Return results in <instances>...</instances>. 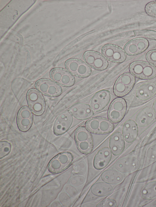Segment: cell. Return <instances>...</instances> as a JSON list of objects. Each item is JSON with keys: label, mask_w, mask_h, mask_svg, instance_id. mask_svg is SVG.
Returning <instances> with one entry per match:
<instances>
[{"label": "cell", "mask_w": 156, "mask_h": 207, "mask_svg": "<svg viewBox=\"0 0 156 207\" xmlns=\"http://www.w3.org/2000/svg\"><path fill=\"white\" fill-rule=\"evenodd\" d=\"M75 139L77 147L79 151L84 154L90 153L93 147L92 135L89 130L85 127H78L75 133Z\"/></svg>", "instance_id": "1"}, {"label": "cell", "mask_w": 156, "mask_h": 207, "mask_svg": "<svg viewBox=\"0 0 156 207\" xmlns=\"http://www.w3.org/2000/svg\"><path fill=\"white\" fill-rule=\"evenodd\" d=\"M73 159L72 154L68 152H62L53 157L50 161L48 168L51 173H59L67 168Z\"/></svg>", "instance_id": "2"}, {"label": "cell", "mask_w": 156, "mask_h": 207, "mask_svg": "<svg viewBox=\"0 0 156 207\" xmlns=\"http://www.w3.org/2000/svg\"><path fill=\"white\" fill-rule=\"evenodd\" d=\"M87 128L92 133L105 134L113 131L114 126L112 122L103 117H95L90 119L85 124Z\"/></svg>", "instance_id": "3"}, {"label": "cell", "mask_w": 156, "mask_h": 207, "mask_svg": "<svg viewBox=\"0 0 156 207\" xmlns=\"http://www.w3.org/2000/svg\"><path fill=\"white\" fill-rule=\"evenodd\" d=\"M135 78L129 73H125L121 75L114 85L115 94L119 97H123L129 93L133 88L135 83Z\"/></svg>", "instance_id": "4"}, {"label": "cell", "mask_w": 156, "mask_h": 207, "mask_svg": "<svg viewBox=\"0 0 156 207\" xmlns=\"http://www.w3.org/2000/svg\"><path fill=\"white\" fill-rule=\"evenodd\" d=\"M129 70L132 74L140 79H151L156 76V68L144 62L133 63L130 66Z\"/></svg>", "instance_id": "5"}, {"label": "cell", "mask_w": 156, "mask_h": 207, "mask_svg": "<svg viewBox=\"0 0 156 207\" xmlns=\"http://www.w3.org/2000/svg\"><path fill=\"white\" fill-rule=\"evenodd\" d=\"M66 69L76 76L84 78L90 75L91 70L89 66L83 61L76 59H71L65 62Z\"/></svg>", "instance_id": "6"}, {"label": "cell", "mask_w": 156, "mask_h": 207, "mask_svg": "<svg viewBox=\"0 0 156 207\" xmlns=\"http://www.w3.org/2000/svg\"><path fill=\"white\" fill-rule=\"evenodd\" d=\"M27 99L30 109L35 114L40 115L42 114L45 109V102L39 91L34 89L29 90L27 94Z\"/></svg>", "instance_id": "7"}, {"label": "cell", "mask_w": 156, "mask_h": 207, "mask_svg": "<svg viewBox=\"0 0 156 207\" xmlns=\"http://www.w3.org/2000/svg\"><path fill=\"white\" fill-rule=\"evenodd\" d=\"M127 108L125 100L121 98L115 99L112 102L109 107L108 117L112 122L116 123L123 118Z\"/></svg>", "instance_id": "8"}, {"label": "cell", "mask_w": 156, "mask_h": 207, "mask_svg": "<svg viewBox=\"0 0 156 207\" xmlns=\"http://www.w3.org/2000/svg\"><path fill=\"white\" fill-rule=\"evenodd\" d=\"M35 85L38 91L50 97L58 96L62 91L61 87L57 83L48 79H40L36 82Z\"/></svg>", "instance_id": "9"}, {"label": "cell", "mask_w": 156, "mask_h": 207, "mask_svg": "<svg viewBox=\"0 0 156 207\" xmlns=\"http://www.w3.org/2000/svg\"><path fill=\"white\" fill-rule=\"evenodd\" d=\"M73 120V116L70 112L65 111L60 114L54 123L53 129L54 134L59 135L65 133L70 128Z\"/></svg>", "instance_id": "10"}, {"label": "cell", "mask_w": 156, "mask_h": 207, "mask_svg": "<svg viewBox=\"0 0 156 207\" xmlns=\"http://www.w3.org/2000/svg\"><path fill=\"white\" fill-rule=\"evenodd\" d=\"M83 58L87 63L92 68L99 70H104L108 66V61L100 53L93 51H88L83 55Z\"/></svg>", "instance_id": "11"}, {"label": "cell", "mask_w": 156, "mask_h": 207, "mask_svg": "<svg viewBox=\"0 0 156 207\" xmlns=\"http://www.w3.org/2000/svg\"><path fill=\"white\" fill-rule=\"evenodd\" d=\"M51 79L56 83L64 87H69L75 83V79L72 74L66 70L61 68H55L50 71Z\"/></svg>", "instance_id": "12"}, {"label": "cell", "mask_w": 156, "mask_h": 207, "mask_svg": "<svg viewBox=\"0 0 156 207\" xmlns=\"http://www.w3.org/2000/svg\"><path fill=\"white\" fill-rule=\"evenodd\" d=\"M102 54L110 61L116 63L124 62L126 58L124 51L118 46L113 44H107L101 49Z\"/></svg>", "instance_id": "13"}, {"label": "cell", "mask_w": 156, "mask_h": 207, "mask_svg": "<svg viewBox=\"0 0 156 207\" xmlns=\"http://www.w3.org/2000/svg\"><path fill=\"white\" fill-rule=\"evenodd\" d=\"M110 99V94L108 91L100 90L96 93L92 97L90 101V106L94 111L99 112L107 106Z\"/></svg>", "instance_id": "14"}, {"label": "cell", "mask_w": 156, "mask_h": 207, "mask_svg": "<svg viewBox=\"0 0 156 207\" xmlns=\"http://www.w3.org/2000/svg\"><path fill=\"white\" fill-rule=\"evenodd\" d=\"M33 118L30 109L26 106L22 107L17 116V124L20 130L23 132L27 131L31 126Z\"/></svg>", "instance_id": "15"}, {"label": "cell", "mask_w": 156, "mask_h": 207, "mask_svg": "<svg viewBox=\"0 0 156 207\" xmlns=\"http://www.w3.org/2000/svg\"><path fill=\"white\" fill-rule=\"evenodd\" d=\"M69 111L73 116L80 120L89 119L94 114L90 106L81 103H78L73 105L70 107Z\"/></svg>", "instance_id": "16"}, {"label": "cell", "mask_w": 156, "mask_h": 207, "mask_svg": "<svg viewBox=\"0 0 156 207\" xmlns=\"http://www.w3.org/2000/svg\"><path fill=\"white\" fill-rule=\"evenodd\" d=\"M149 42L144 38H137L133 39L125 46L124 50L129 55L133 56L142 52L148 47Z\"/></svg>", "instance_id": "17"}, {"label": "cell", "mask_w": 156, "mask_h": 207, "mask_svg": "<svg viewBox=\"0 0 156 207\" xmlns=\"http://www.w3.org/2000/svg\"><path fill=\"white\" fill-rule=\"evenodd\" d=\"M140 166L139 161L133 157H126L119 159L115 164L116 170L122 173L133 171L138 169Z\"/></svg>", "instance_id": "18"}, {"label": "cell", "mask_w": 156, "mask_h": 207, "mask_svg": "<svg viewBox=\"0 0 156 207\" xmlns=\"http://www.w3.org/2000/svg\"><path fill=\"white\" fill-rule=\"evenodd\" d=\"M112 153L110 148L103 147L97 152L93 161L94 168L100 170L106 167L110 162L112 158Z\"/></svg>", "instance_id": "19"}, {"label": "cell", "mask_w": 156, "mask_h": 207, "mask_svg": "<svg viewBox=\"0 0 156 207\" xmlns=\"http://www.w3.org/2000/svg\"><path fill=\"white\" fill-rule=\"evenodd\" d=\"M138 126L135 121L132 119H129L124 123L122 135L126 142L132 143L136 139L138 134Z\"/></svg>", "instance_id": "20"}, {"label": "cell", "mask_w": 156, "mask_h": 207, "mask_svg": "<svg viewBox=\"0 0 156 207\" xmlns=\"http://www.w3.org/2000/svg\"><path fill=\"white\" fill-rule=\"evenodd\" d=\"M155 114L153 108L149 107H144L136 115L135 121L140 127L146 126L154 120Z\"/></svg>", "instance_id": "21"}, {"label": "cell", "mask_w": 156, "mask_h": 207, "mask_svg": "<svg viewBox=\"0 0 156 207\" xmlns=\"http://www.w3.org/2000/svg\"><path fill=\"white\" fill-rule=\"evenodd\" d=\"M156 93V85L152 83L147 82L140 85L136 91V97L141 100L150 99Z\"/></svg>", "instance_id": "22"}, {"label": "cell", "mask_w": 156, "mask_h": 207, "mask_svg": "<svg viewBox=\"0 0 156 207\" xmlns=\"http://www.w3.org/2000/svg\"><path fill=\"white\" fill-rule=\"evenodd\" d=\"M109 147L112 153L115 156L119 155L123 152L125 147V141L120 132H115L111 136Z\"/></svg>", "instance_id": "23"}, {"label": "cell", "mask_w": 156, "mask_h": 207, "mask_svg": "<svg viewBox=\"0 0 156 207\" xmlns=\"http://www.w3.org/2000/svg\"><path fill=\"white\" fill-rule=\"evenodd\" d=\"M113 189L114 188L111 184L104 182H97L92 186L90 191L95 196L105 197L111 194Z\"/></svg>", "instance_id": "24"}, {"label": "cell", "mask_w": 156, "mask_h": 207, "mask_svg": "<svg viewBox=\"0 0 156 207\" xmlns=\"http://www.w3.org/2000/svg\"><path fill=\"white\" fill-rule=\"evenodd\" d=\"M101 177L103 182L111 185L119 184L123 179V176L121 172L114 169L104 171L101 174Z\"/></svg>", "instance_id": "25"}, {"label": "cell", "mask_w": 156, "mask_h": 207, "mask_svg": "<svg viewBox=\"0 0 156 207\" xmlns=\"http://www.w3.org/2000/svg\"><path fill=\"white\" fill-rule=\"evenodd\" d=\"M140 195L144 200H149L156 198V181L149 182L142 188Z\"/></svg>", "instance_id": "26"}, {"label": "cell", "mask_w": 156, "mask_h": 207, "mask_svg": "<svg viewBox=\"0 0 156 207\" xmlns=\"http://www.w3.org/2000/svg\"><path fill=\"white\" fill-rule=\"evenodd\" d=\"M11 145L8 142L6 141H0V158H3L8 155L11 150Z\"/></svg>", "instance_id": "27"}, {"label": "cell", "mask_w": 156, "mask_h": 207, "mask_svg": "<svg viewBox=\"0 0 156 207\" xmlns=\"http://www.w3.org/2000/svg\"><path fill=\"white\" fill-rule=\"evenodd\" d=\"M145 9L148 15L156 17V1L152 2L147 4Z\"/></svg>", "instance_id": "28"}, {"label": "cell", "mask_w": 156, "mask_h": 207, "mask_svg": "<svg viewBox=\"0 0 156 207\" xmlns=\"http://www.w3.org/2000/svg\"><path fill=\"white\" fill-rule=\"evenodd\" d=\"M116 202L115 200L107 198L100 202L96 206L98 207H116Z\"/></svg>", "instance_id": "29"}, {"label": "cell", "mask_w": 156, "mask_h": 207, "mask_svg": "<svg viewBox=\"0 0 156 207\" xmlns=\"http://www.w3.org/2000/svg\"><path fill=\"white\" fill-rule=\"evenodd\" d=\"M146 156L150 159H156V144L151 146L147 149Z\"/></svg>", "instance_id": "30"}, {"label": "cell", "mask_w": 156, "mask_h": 207, "mask_svg": "<svg viewBox=\"0 0 156 207\" xmlns=\"http://www.w3.org/2000/svg\"><path fill=\"white\" fill-rule=\"evenodd\" d=\"M85 181V178L83 176H76L71 178V183L74 186H79L83 185Z\"/></svg>", "instance_id": "31"}, {"label": "cell", "mask_w": 156, "mask_h": 207, "mask_svg": "<svg viewBox=\"0 0 156 207\" xmlns=\"http://www.w3.org/2000/svg\"><path fill=\"white\" fill-rule=\"evenodd\" d=\"M146 58L149 63L156 66V50L149 52L147 54Z\"/></svg>", "instance_id": "32"}, {"label": "cell", "mask_w": 156, "mask_h": 207, "mask_svg": "<svg viewBox=\"0 0 156 207\" xmlns=\"http://www.w3.org/2000/svg\"><path fill=\"white\" fill-rule=\"evenodd\" d=\"M137 33L139 35H141L146 37H148L156 39V32L154 31L149 30H142L139 31Z\"/></svg>", "instance_id": "33"}, {"label": "cell", "mask_w": 156, "mask_h": 207, "mask_svg": "<svg viewBox=\"0 0 156 207\" xmlns=\"http://www.w3.org/2000/svg\"><path fill=\"white\" fill-rule=\"evenodd\" d=\"M153 109L154 112L156 113V99L153 104Z\"/></svg>", "instance_id": "34"}, {"label": "cell", "mask_w": 156, "mask_h": 207, "mask_svg": "<svg viewBox=\"0 0 156 207\" xmlns=\"http://www.w3.org/2000/svg\"><path fill=\"white\" fill-rule=\"evenodd\" d=\"M155 85H156V82H155Z\"/></svg>", "instance_id": "35"}]
</instances>
